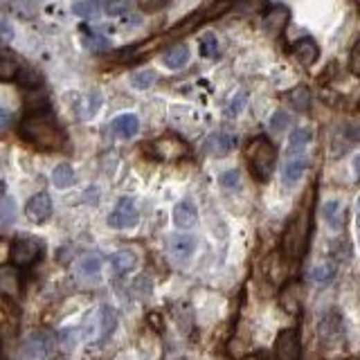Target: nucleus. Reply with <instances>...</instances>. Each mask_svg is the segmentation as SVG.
<instances>
[{
  "label": "nucleus",
  "mask_w": 360,
  "mask_h": 360,
  "mask_svg": "<svg viewBox=\"0 0 360 360\" xmlns=\"http://www.w3.org/2000/svg\"><path fill=\"white\" fill-rule=\"evenodd\" d=\"M18 131L27 142L41 151H59L66 144V133H63L59 122L54 120V115L45 108H36V111L27 113L21 120Z\"/></svg>",
  "instance_id": "nucleus-1"
},
{
  "label": "nucleus",
  "mask_w": 360,
  "mask_h": 360,
  "mask_svg": "<svg viewBox=\"0 0 360 360\" xmlns=\"http://www.w3.org/2000/svg\"><path fill=\"white\" fill-rule=\"evenodd\" d=\"M311 205H302L288 221L284 237H282V250L288 259H300L306 246H309V232H311Z\"/></svg>",
  "instance_id": "nucleus-2"
},
{
  "label": "nucleus",
  "mask_w": 360,
  "mask_h": 360,
  "mask_svg": "<svg viewBox=\"0 0 360 360\" xmlns=\"http://www.w3.org/2000/svg\"><path fill=\"white\" fill-rule=\"evenodd\" d=\"M246 158H248L252 176H255L259 183H266V180L273 176L275 162H277V149L268 138H264V135L252 138L246 147Z\"/></svg>",
  "instance_id": "nucleus-3"
},
{
  "label": "nucleus",
  "mask_w": 360,
  "mask_h": 360,
  "mask_svg": "<svg viewBox=\"0 0 360 360\" xmlns=\"http://www.w3.org/2000/svg\"><path fill=\"white\" fill-rule=\"evenodd\" d=\"M147 149L151 153V158L162 160V162H174V160L185 158L189 153L187 142L176 138V135H162V138L153 140Z\"/></svg>",
  "instance_id": "nucleus-4"
},
{
  "label": "nucleus",
  "mask_w": 360,
  "mask_h": 360,
  "mask_svg": "<svg viewBox=\"0 0 360 360\" xmlns=\"http://www.w3.org/2000/svg\"><path fill=\"white\" fill-rule=\"evenodd\" d=\"M306 165H309V156H306V151H288L286 149V160H284V167H282V185L295 187L302 180Z\"/></svg>",
  "instance_id": "nucleus-5"
},
{
  "label": "nucleus",
  "mask_w": 360,
  "mask_h": 360,
  "mask_svg": "<svg viewBox=\"0 0 360 360\" xmlns=\"http://www.w3.org/2000/svg\"><path fill=\"white\" fill-rule=\"evenodd\" d=\"M302 354V342H300V331L297 327L279 331L275 340V356L277 360H300Z\"/></svg>",
  "instance_id": "nucleus-6"
},
{
  "label": "nucleus",
  "mask_w": 360,
  "mask_h": 360,
  "mask_svg": "<svg viewBox=\"0 0 360 360\" xmlns=\"http://www.w3.org/2000/svg\"><path fill=\"white\" fill-rule=\"evenodd\" d=\"M140 214H138V207H135L133 198H120L115 205V210L108 216V225L115 230H129L138 223Z\"/></svg>",
  "instance_id": "nucleus-7"
},
{
  "label": "nucleus",
  "mask_w": 360,
  "mask_h": 360,
  "mask_svg": "<svg viewBox=\"0 0 360 360\" xmlns=\"http://www.w3.org/2000/svg\"><path fill=\"white\" fill-rule=\"evenodd\" d=\"M9 257H12V264L18 268L32 266L41 257V243L36 239H18V241H14Z\"/></svg>",
  "instance_id": "nucleus-8"
},
{
  "label": "nucleus",
  "mask_w": 360,
  "mask_h": 360,
  "mask_svg": "<svg viewBox=\"0 0 360 360\" xmlns=\"http://www.w3.org/2000/svg\"><path fill=\"white\" fill-rule=\"evenodd\" d=\"M23 293V277L21 270L14 264H3L0 266V295L5 300H18Z\"/></svg>",
  "instance_id": "nucleus-9"
},
{
  "label": "nucleus",
  "mask_w": 360,
  "mask_h": 360,
  "mask_svg": "<svg viewBox=\"0 0 360 360\" xmlns=\"http://www.w3.org/2000/svg\"><path fill=\"white\" fill-rule=\"evenodd\" d=\"M52 210H54V205H52V198L50 194H34L30 201H27L25 205V216L30 219L32 223L36 225H41L45 221H50V216H52Z\"/></svg>",
  "instance_id": "nucleus-10"
},
{
  "label": "nucleus",
  "mask_w": 360,
  "mask_h": 360,
  "mask_svg": "<svg viewBox=\"0 0 360 360\" xmlns=\"http://www.w3.org/2000/svg\"><path fill=\"white\" fill-rule=\"evenodd\" d=\"M196 243L198 241L194 234H174L169 239V255L183 264V261L192 259V255L196 252Z\"/></svg>",
  "instance_id": "nucleus-11"
},
{
  "label": "nucleus",
  "mask_w": 360,
  "mask_h": 360,
  "mask_svg": "<svg viewBox=\"0 0 360 360\" xmlns=\"http://www.w3.org/2000/svg\"><path fill=\"white\" fill-rule=\"evenodd\" d=\"M50 347H52V342H50L48 336H45V333H32V336L23 342L21 354L25 358L41 360V358H45V356L50 354Z\"/></svg>",
  "instance_id": "nucleus-12"
},
{
  "label": "nucleus",
  "mask_w": 360,
  "mask_h": 360,
  "mask_svg": "<svg viewBox=\"0 0 360 360\" xmlns=\"http://www.w3.org/2000/svg\"><path fill=\"white\" fill-rule=\"evenodd\" d=\"M293 57L297 59V63H302L304 68L313 66V63L320 59L318 43H315L313 39H309V36H306V39H300L293 45Z\"/></svg>",
  "instance_id": "nucleus-13"
},
{
  "label": "nucleus",
  "mask_w": 360,
  "mask_h": 360,
  "mask_svg": "<svg viewBox=\"0 0 360 360\" xmlns=\"http://www.w3.org/2000/svg\"><path fill=\"white\" fill-rule=\"evenodd\" d=\"M237 144H239L237 135L219 131V133L210 135V140H207V149H210L214 156L221 158V156H228V153H232L234 149H237Z\"/></svg>",
  "instance_id": "nucleus-14"
},
{
  "label": "nucleus",
  "mask_w": 360,
  "mask_h": 360,
  "mask_svg": "<svg viewBox=\"0 0 360 360\" xmlns=\"http://www.w3.org/2000/svg\"><path fill=\"white\" fill-rule=\"evenodd\" d=\"M288 21H291V12H288L286 7H275L264 16V30L270 36H277V34H282L286 30Z\"/></svg>",
  "instance_id": "nucleus-15"
},
{
  "label": "nucleus",
  "mask_w": 360,
  "mask_h": 360,
  "mask_svg": "<svg viewBox=\"0 0 360 360\" xmlns=\"http://www.w3.org/2000/svg\"><path fill=\"white\" fill-rule=\"evenodd\" d=\"M174 223L180 230H189L198 223V210L192 201H180L174 207Z\"/></svg>",
  "instance_id": "nucleus-16"
},
{
  "label": "nucleus",
  "mask_w": 360,
  "mask_h": 360,
  "mask_svg": "<svg viewBox=\"0 0 360 360\" xmlns=\"http://www.w3.org/2000/svg\"><path fill=\"white\" fill-rule=\"evenodd\" d=\"M111 129H113L115 135H120V138L129 140V138H133V135H138L140 120H138V115H133V113H122V115H117L113 120Z\"/></svg>",
  "instance_id": "nucleus-17"
},
{
  "label": "nucleus",
  "mask_w": 360,
  "mask_h": 360,
  "mask_svg": "<svg viewBox=\"0 0 360 360\" xmlns=\"http://www.w3.org/2000/svg\"><path fill=\"white\" fill-rule=\"evenodd\" d=\"M111 266L117 275H126L138 266V255L133 250H117L111 257Z\"/></svg>",
  "instance_id": "nucleus-18"
},
{
  "label": "nucleus",
  "mask_w": 360,
  "mask_h": 360,
  "mask_svg": "<svg viewBox=\"0 0 360 360\" xmlns=\"http://www.w3.org/2000/svg\"><path fill=\"white\" fill-rule=\"evenodd\" d=\"M187 61H189L187 45H174V48H169L162 54V63H165L169 70H180L183 66H187Z\"/></svg>",
  "instance_id": "nucleus-19"
},
{
  "label": "nucleus",
  "mask_w": 360,
  "mask_h": 360,
  "mask_svg": "<svg viewBox=\"0 0 360 360\" xmlns=\"http://www.w3.org/2000/svg\"><path fill=\"white\" fill-rule=\"evenodd\" d=\"M286 99H288V104H291L295 111H300V113H306L311 108V90L306 86L291 88L286 93Z\"/></svg>",
  "instance_id": "nucleus-20"
},
{
  "label": "nucleus",
  "mask_w": 360,
  "mask_h": 360,
  "mask_svg": "<svg viewBox=\"0 0 360 360\" xmlns=\"http://www.w3.org/2000/svg\"><path fill=\"white\" fill-rule=\"evenodd\" d=\"M322 214H324V221H327V225L331 230H340L342 228V219H345V212H342V203L336 201V198H331V201L324 203L322 207Z\"/></svg>",
  "instance_id": "nucleus-21"
},
{
  "label": "nucleus",
  "mask_w": 360,
  "mask_h": 360,
  "mask_svg": "<svg viewBox=\"0 0 360 360\" xmlns=\"http://www.w3.org/2000/svg\"><path fill=\"white\" fill-rule=\"evenodd\" d=\"M75 180H77V174H75V169H72V165H68V162H61V165L54 167V171H52L54 187L66 189V187L75 185Z\"/></svg>",
  "instance_id": "nucleus-22"
},
{
  "label": "nucleus",
  "mask_w": 360,
  "mask_h": 360,
  "mask_svg": "<svg viewBox=\"0 0 360 360\" xmlns=\"http://www.w3.org/2000/svg\"><path fill=\"white\" fill-rule=\"evenodd\" d=\"M97 322H99V338H106V336H111L113 329H115L117 315H115V311L111 309V306L104 304L97 313Z\"/></svg>",
  "instance_id": "nucleus-23"
},
{
  "label": "nucleus",
  "mask_w": 360,
  "mask_h": 360,
  "mask_svg": "<svg viewBox=\"0 0 360 360\" xmlns=\"http://www.w3.org/2000/svg\"><path fill=\"white\" fill-rule=\"evenodd\" d=\"M313 140V133L311 129H306V126H300V129H295L291 133V138H288V151H306V147L311 144Z\"/></svg>",
  "instance_id": "nucleus-24"
},
{
  "label": "nucleus",
  "mask_w": 360,
  "mask_h": 360,
  "mask_svg": "<svg viewBox=\"0 0 360 360\" xmlns=\"http://www.w3.org/2000/svg\"><path fill=\"white\" fill-rule=\"evenodd\" d=\"M99 270H102V259L97 255H86L79 261V273L84 277H97Z\"/></svg>",
  "instance_id": "nucleus-25"
},
{
  "label": "nucleus",
  "mask_w": 360,
  "mask_h": 360,
  "mask_svg": "<svg viewBox=\"0 0 360 360\" xmlns=\"http://www.w3.org/2000/svg\"><path fill=\"white\" fill-rule=\"evenodd\" d=\"M81 39H84V43L90 50H106L108 48V41L102 34H95L93 27H81Z\"/></svg>",
  "instance_id": "nucleus-26"
},
{
  "label": "nucleus",
  "mask_w": 360,
  "mask_h": 360,
  "mask_svg": "<svg viewBox=\"0 0 360 360\" xmlns=\"http://www.w3.org/2000/svg\"><path fill=\"white\" fill-rule=\"evenodd\" d=\"M201 54L205 59H216L219 57V39H216V34L207 32L201 36Z\"/></svg>",
  "instance_id": "nucleus-27"
},
{
  "label": "nucleus",
  "mask_w": 360,
  "mask_h": 360,
  "mask_svg": "<svg viewBox=\"0 0 360 360\" xmlns=\"http://www.w3.org/2000/svg\"><path fill=\"white\" fill-rule=\"evenodd\" d=\"M16 219V205L9 196L0 194V225H9Z\"/></svg>",
  "instance_id": "nucleus-28"
},
{
  "label": "nucleus",
  "mask_w": 360,
  "mask_h": 360,
  "mask_svg": "<svg viewBox=\"0 0 360 360\" xmlns=\"http://www.w3.org/2000/svg\"><path fill=\"white\" fill-rule=\"evenodd\" d=\"M333 277H336V266L331 261H324V264H318L313 268V279L318 284H329Z\"/></svg>",
  "instance_id": "nucleus-29"
},
{
  "label": "nucleus",
  "mask_w": 360,
  "mask_h": 360,
  "mask_svg": "<svg viewBox=\"0 0 360 360\" xmlns=\"http://www.w3.org/2000/svg\"><path fill=\"white\" fill-rule=\"evenodd\" d=\"M18 72H21V68H18V63L14 59L0 57V81H14L18 77Z\"/></svg>",
  "instance_id": "nucleus-30"
},
{
  "label": "nucleus",
  "mask_w": 360,
  "mask_h": 360,
  "mask_svg": "<svg viewBox=\"0 0 360 360\" xmlns=\"http://www.w3.org/2000/svg\"><path fill=\"white\" fill-rule=\"evenodd\" d=\"M153 81H156V72H153V70H140V72H135V75L131 77V86L135 90H147Z\"/></svg>",
  "instance_id": "nucleus-31"
},
{
  "label": "nucleus",
  "mask_w": 360,
  "mask_h": 360,
  "mask_svg": "<svg viewBox=\"0 0 360 360\" xmlns=\"http://www.w3.org/2000/svg\"><path fill=\"white\" fill-rule=\"evenodd\" d=\"M266 7V0H239L234 5V12L237 14H257V12H264Z\"/></svg>",
  "instance_id": "nucleus-32"
},
{
  "label": "nucleus",
  "mask_w": 360,
  "mask_h": 360,
  "mask_svg": "<svg viewBox=\"0 0 360 360\" xmlns=\"http://www.w3.org/2000/svg\"><path fill=\"white\" fill-rule=\"evenodd\" d=\"M219 183H221V187H225V189H234V187H239V183H241V174H239L237 169L223 171L221 178H219Z\"/></svg>",
  "instance_id": "nucleus-33"
},
{
  "label": "nucleus",
  "mask_w": 360,
  "mask_h": 360,
  "mask_svg": "<svg viewBox=\"0 0 360 360\" xmlns=\"http://www.w3.org/2000/svg\"><path fill=\"white\" fill-rule=\"evenodd\" d=\"M286 126H288V115L284 111H277L273 117H270V131L282 133Z\"/></svg>",
  "instance_id": "nucleus-34"
},
{
  "label": "nucleus",
  "mask_w": 360,
  "mask_h": 360,
  "mask_svg": "<svg viewBox=\"0 0 360 360\" xmlns=\"http://www.w3.org/2000/svg\"><path fill=\"white\" fill-rule=\"evenodd\" d=\"M349 68L351 72L360 79V41L354 45V50H351V57H349Z\"/></svg>",
  "instance_id": "nucleus-35"
},
{
  "label": "nucleus",
  "mask_w": 360,
  "mask_h": 360,
  "mask_svg": "<svg viewBox=\"0 0 360 360\" xmlns=\"http://www.w3.org/2000/svg\"><path fill=\"white\" fill-rule=\"evenodd\" d=\"M243 106H246V93H239L237 97L232 99V104L225 108V113H228V115H237Z\"/></svg>",
  "instance_id": "nucleus-36"
},
{
  "label": "nucleus",
  "mask_w": 360,
  "mask_h": 360,
  "mask_svg": "<svg viewBox=\"0 0 360 360\" xmlns=\"http://www.w3.org/2000/svg\"><path fill=\"white\" fill-rule=\"evenodd\" d=\"M354 171H356V178L360 180V156L354 158Z\"/></svg>",
  "instance_id": "nucleus-37"
},
{
  "label": "nucleus",
  "mask_w": 360,
  "mask_h": 360,
  "mask_svg": "<svg viewBox=\"0 0 360 360\" xmlns=\"http://www.w3.org/2000/svg\"><path fill=\"white\" fill-rule=\"evenodd\" d=\"M356 223H358V230H360V196L356 201Z\"/></svg>",
  "instance_id": "nucleus-38"
}]
</instances>
